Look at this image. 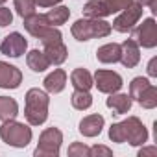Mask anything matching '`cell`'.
Listing matches in <instances>:
<instances>
[{
	"mask_svg": "<svg viewBox=\"0 0 157 157\" xmlns=\"http://www.w3.org/2000/svg\"><path fill=\"white\" fill-rule=\"evenodd\" d=\"M93 83L96 85V89L100 93H105V94L118 93L124 85L122 76L118 72H113V70H96L94 78H93Z\"/></svg>",
	"mask_w": 157,
	"mask_h": 157,
	"instance_id": "7",
	"label": "cell"
},
{
	"mask_svg": "<svg viewBox=\"0 0 157 157\" xmlns=\"http://www.w3.org/2000/svg\"><path fill=\"white\" fill-rule=\"evenodd\" d=\"M102 2L107 6V10L111 11V15L113 13H117V11H122V10H126L129 4H133L135 0H102Z\"/></svg>",
	"mask_w": 157,
	"mask_h": 157,
	"instance_id": "28",
	"label": "cell"
},
{
	"mask_svg": "<svg viewBox=\"0 0 157 157\" xmlns=\"http://www.w3.org/2000/svg\"><path fill=\"white\" fill-rule=\"evenodd\" d=\"M133 41L142 48H155L157 46V24L153 19L142 21L133 32Z\"/></svg>",
	"mask_w": 157,
	"mask_h": 157,
	"instance_id": "8",
	"label": "cell"
},
{
	"mask_svg": "<svg viewBox=\"0 0 157 157\" xmlns=\"http://www.w3.org/2000/svg\"><path fill=\"white\" fill-rule=\"evenodd\" d=\"M35 39H39L43 44H52V43H59V41L63 39V33H61L56 26H46L44 30H41V32L37 33Z\"/></svg>",
	"mask_w": 157,
	"mask_h": 157,
	"instance_id": "25",
	"label": "cell"
},
{
	"mask_svg": "<svg viewBox=\"0 0 157 157\" xmlns=\"http://www.w3.org/2000/svg\"><path fill=\"white\" fill-rule=\"evenodd\" d=\"M61 4V0H35V6H41V8H54Z\"/></svg>",
	"mask_w": 157,
	"mask_h": 157,
	"instance_id": "33",
	"label": "cell"
},
{
	"mask_svg": "<svg viewBox=\"0 0 157 157\" xmlns=\"http://www.w3.org/2000/svg\"><path fill=\"white\" fill-rule=\"evenodd\" d=\"M63 142V133L57 128H46L37 142V148L33 151L35 157H57Z\"/></svg>",
	"mask_w": 157,
	"mask_h": 157,
	"instance_id": "4",
	"label": "cell"
},
{
	"mask_svg": "<svg viewBox=\"0 0 157 157\" xmlns=\"http://www.w3.org/2000/svg\"><path fill=\"white\" fill-rule=\"evenodd\" d=\"M131 96L129 94H122V93H113L109 98H107V107L113 109L115 115H126L129 109H131Z\"/></svg>",
	"mask_w": 157,
	"mask_h": 157,
	"instance_id": "15",
	"label": "cell"
},
{
	"mask_svg": "<svg viewBox=\"0 0 157 157\" xmlns=\"http://www.w3.org/2000/svg\"><path fill=\"white\" fill-rule=\"evenodd\" d=\"M157 153V148L155 146H151V148H142L140 151H139V157H144V155H155Z\"/></svg>",
	"mask_w": 157,
	"mask_h": 157,
	"instance_id": "35",
	"label": "cell"
},
{
	"mask_svg": "<svg viewBox=\"0 0 157 157\" xmlns=\"http://www.w3.org/2000/svg\"><path fill=\"white\" fill-rule=\"evenodd\" d=\"M4 2H8V0H0V6H2V4H4Z\"/></svg>",
	"mask_w": 157,
	"mask_h": 157,
	"instance_id": "37",
	"label": "cell"
},
{
	"mask_svg": "<svg viewBox=\"0 0 157 157\" xmlns=\"http://www.w3.org/2000/svg\"><path fill=\"white\" fill-rule=\"evenodd\" d=\"M83 15L87 19H104V17H109L111 11L107 10V6L102 0H89L83 6Z\"/></svg>",
	"mask_w": 157,
	"mask_h": 157,
	"instance_id": "18",
	"label": "cell"
},
{
	"mask_svg": "<svg viewBox=\"0 0 157 157\" xmlns=\"http://www.w3.org/2000/svg\"><path fill=\"white\" fill-rule=\"evenodd\" d=\"M70 82H72L76 91H89L94 85L91 72L85 70V68H74L72 74H70Z\"/></svg>",
	"mask_w": 157,
	"mask_h": 157,
	"instance_id": "16",
	"label": "cell"
},
{
	"mask_svg": "<svg viewBox=\"0 0 157 157\" xmlns=\"http://www.w3.org/2000/svg\"><path fill=\"white\" fill-rule=\"evenodd\" d=\"M109 139L113 142H124V131H122L120 122L111 124V128H109Z\"/></svg>",
	"mask_w": 157,
	"mask_h": 157,
	"instance_id": "30",
	"label": "cell"
},
{
	"mask_svg": "<svg viewBox=\"0 0 157 157\" xmlns=\"http://www.w3.org/2000/svg\"><path fill=\"white\" fill-rule=\"evenodd\" d=\"M32 129L22 124V122H17L15 118L13 120H6L0 128V139L2 142H6L8 146H13V148H26L30 142H32Z\"/></svg>",
	"mask_w": 157,
	"mask_h": 157,
	"instance_id": "3",
	"label": "cell"
},
{
	"mask_svg": "<svg viewBox=\"0 0 157 157\" xmlns=\"http://www.w3.org/2000/svg\"><path fill=\"white\" fill-rule=\"evenodd\" d=\"M144 6L142 4H139V2H133V4H129L126 10H122V13L113 21V24H111V28H115L117 32H120V33H126V32H129V30H133V26L139 22V19L142 17V10Z\"/></svg>",
	"mask_w": 157,
	"mask_h": 157,
	"instance_id": "6",
	"label": "cell"
},
{
	"mask_svg": "<svg viewBox=\"0 0 157 157\" xmlns=\"http://www.w3.org/2000/svg\"><path fill=\"white\" fill-rule=\"evenodd\" d=\"M111 24L105 22L104 19H78L70 32L74 35L76 41H91V39H100V37H107L111 33Z\"/></svg>",
	"mask_w": 157,
	"mask_h": 157,
	"instance_id": "2",
	"label": "cell"
},
{
	"mask_svg": "<svg viewBox=\"0 0 157 157\" xmlns=\"http://www.w3.org/2000/svg\"><path fill=\"white\" fill-rule=\"evenodd\" d=\"M124 131V142H129L131 146H144L148 140V129L137 117H128L124 122H120Z\"/></svg>",
	"mask_w": 157,
	"mask_h": 157,
	"instance_id": "5",
	"label": "cell"
},
{
	"mask_svg": "<svg viewBox=\"0 0 157 157\" xmlns=\"http://www.w3.org/2000/svg\"><path fill=\"white\" fill-rule=\"evenodd\" d=\"M19 115V104L17 100L10 98V96H0V120H13Z\"/></svg>",
	"mask_w": 157,
	"mask_h": 157,
	"instance_id": "20",
	"label": "cell"
},
{
	"mask_svg": "<svg viewBox=\"0 0 157 157\" xmlns=\"http://www.w3.org/2000/svg\"><path fill=\"white\" fill-rule=\"evenodd\" d=\"M148 74L151 78H157V57H151L148 63Z\"/></svg>",
	"mask_w": 157,
	"mask_h": 157,
	"instance_id": "34",
	"label": "cell"
},
{
	"mask_svg": "<svg viewBox=\"0 0 157 157\" xmlns=\"http://www.w3.org/2000/svg\"><path fill=\"white\" fill-rule=\"evenodd\" d=\"M70 102H72V107L78 109V111H85L93 105V96L89 94V91H74L72 96H70Z\"/></svg>",
	"mask_w": 157,
	"mask_h": 157,
	"instance_id": "24",
	"label": "cell"
},
{
	"mask_svg": "<svg viewBox=\"0 0 157 157\" xmlns=\"http://www.w3.org/2000/svg\"><path fill=\"white\" fill-rule=\"evenodd\" d=\"M46 21H48V24L50 26H61V24H65L67 21H68V17H70V10L68 8H65V6H59V8H54V10H50L46 15Z\"/></svg>",
	"mask_w": 157,
	"mask_h": 157,
	"instance_id": "22",
	"label": "cell"
},
{
	"mask_svg": "<svg viewBox=\"0 0 157 157\" xmlns=\"http://www.w3.org/2000/svg\"><path fill=\"white\" fill-rule=\"evenodd\" d=\"M139 4H142V6H148L151 11H155V0H137Z\"/></svg>",
	"mask_w": 157,
	"mask_h": 157,
	"instance_id": "36",
	"label": "cell"
},
{
	"mask_svg": "<svg viewBox=\"0 0 157 157\" xmlns=\"http://www.w3.org/2000/svg\"><path fill=\"white\" fill-rule=\"evenodd\" d=\"M26 63L33 72H44L50 67V61H48V57L43 50H32L26 56Z\"/></svg>",
	"mask_w": 157,
	"mask_h": 157,
	"instance_id": "19",
	"label": "cell"
},
{
	"mask_svg": "<svg viewBox=\"0 0 157 157\" xmlns=\"http://www.w3.org/2000/svg\"><path fill=\"white\" fill-rule=\"evenodd\" d=\"M96 57H98L100 63H105V65L120 61V44H117V43H107V44L100 46V48L96 50Z\"/></svg>",
	"mask_w": 157,
	"mask_h": 157,
	"instance_id": "17",
	"label": "cell"
},
{
	"mask_svg": "<svg viewBox=\"0 0 157 157\" xmlns=\"http://www.w3.org/2000/svg\"><path fill=\"white\" fill-rule=\"evenodd\" d=\"M120 61L126 68H135L140 61V48L133 39H126L120 44Z\"/></svg>",
	"mask_w": 157,
	"mask_h": 157,
	"instance_id": "11",
	"label": "cell"
},
{
	"mask_svg": "<svg viewBox=\"0 0 157 157\" xmlns=\"http://www.w3.org/2000/svg\"><path fill=\"white\" fill-rule=\"evenodd\" d=\"M102 128H104L102 115H89V117L82 118V122H80V133L83 137H96L102 133Z\"/></svg>",
	"mask_w": 157,
	"mask_h": 157,
	"instance_id": "13",
	"label": "cell"
},
{
	"mask_svg": "<svg viewBox=\"0 0 157 157\" xmlns=\"http://www.w3.org/2000/svg\"><path fill=\"white\" fill-rule=\"evenodd\" d=\"M22 21H24L26 32H28L30 35H33V37H37V33H39L41 30H44L46 26H50L48 21H46V17H44V15H37V13H33V15L22 19Z\"/></svg>",
	"mask_w": 157,
	"mask_h": 157,
	"instance_id": "21",
	"label": "cell"
},
{
	"mask_svg": "<svg viewBox=\"0 0 157 157\" xmlns=\"http://www.w3.org/2000/svg\"><path fill=\"white\" fill-rule=\"evenodd\" d=\"M22 83V72L6 61H0V89H19Z\"/></svg>",
	"mask_w": 157,
	"mask_h": 157,
	"instance_id": "10",
	"label": "cell"
},
{
	"mask_svg": "<svg viewBox=\"0 0 157 157\" xmlns=\"http://www.w3.org/2000/svg\"><path fill=\"white\" fill-rule=\"evenodd\" d=\"M50 61V65H61L67 61L68 57V48L63 44V41L59 43H52V44H44V50H43Z\"/></svg>",
	"mask_w": 157,
	"mask_h": 157,
	"instance_id": "14",
	"label": "cell"
},
{
	"mask_svg": "<svg viewBox=\"0 0 157 157\" xmlns=\"http://www.w3.org/2000/svg\"><path fill=\"white\" fill-rule=\"evenodd\" d=\"M13 22V13L10 8H0V28H6Z\"/></svg>",
	"mask_w": 157,
	"mask_h": 157,
	"instance_id": "31",
	"label": "cell"
},
{
	"mask_svg": "<svg viewBox=\"0 0 157 157\" xmlns=\"http://www.w3.org/2000/svg\"><path fill=\"white\" fill-rule=\"evenodd\" d=\"M26 48H28V41L19 32L10 33L2 41V44H0V52H2L4 56H8V57H21L26 52Z\"/></svg>",
	"mask_w": 157,
	"mask_h": 157,
	"instance_id": "9",
	"label": "cell"
},
{
	"mask_svg": "<svg viewBox=\"0 0 157 157\" xmlns=\"http://www.w3.org/2000/svg\"><path fill=\"white\" fill-rule=\"evenodd\" d=\"M135 100H137L144 109H153V107L157 105V87L150 83V85H148V87H146V89L135 98Z\"/></svg>",
	"mask_w": 157,
	"mask_h": 157,
	"instance_id": "23",
	"label": "cell"
},
{
	"mask_svg": "<svg viewBox=\"0 0 157 157\" xmlns=\"http://www.w3.org/2000/svg\"><path fill=\"white\" fill-rule=\"evenodd\" d=\"M68 155L70 157H89V148L83 142H72L68 146Z\"/></svg>",
	"mask_w": 157,
	"mask_h": 157,
	"instance_id": "29",
	"label": "cell"
},
{
	"mask_svg": "<svg viewBox=\"0 0 157 157\" xmlns=\"http://www.w3.org/2000/svg\"><path fill=\"white\" fill-rule=\"evenodd\" d=\"M13 4H15L17 15L22 19L35 13V0H13Z\"/></svg>",
	"mask_w": 157,
	"mask_h": 157,
	"instance_id": "26",
	"label": "cell"
},
{
	"mask_svg": "<svg viewBox=\"0 0 157 157\" xmlns=\"http://www.w3.org/2000/svg\"><path fill=\"white\" fill-rule=\"evenodd\" d=\"M48 105L50 98L41 89H30L26 93V105H24V117L30 126H41L48 118Z\"/></svg>",
	"mask_w": 157,
	"mask_h": 157,
	"instance_id": "1",
	"label": "cell"
},
{
	"mask_svg": "<svg viewBox=\"0 0 157 157\" xmlns=\"http://www.w3.org/2000/svg\"><path fill=\"white\" fill-rule=\"evenodd\" d=\"M44 89L46 93H52V94H57L65 89L67 85V72L63 68H56L54 72H50L46 78H44Z\"/></svg>",
	"mask_w": 157,
	"mask_h": 157,
	"instance_id": "12",
	"label": "cell"
},
{
	"mask_svg": "<svg viewBox=\"0 0 157 157\" xmlns=\"http://www.w3.org/2000/svg\"><path fill=\"white\" fill-rule=\"evenodd\" d=\"M150 85V82L146 80V78H142V76H139V78H133L131 80V83H129V96H131V100H135L146 87Z\"/></svg>",
	"mask_w": 157,
	"mask_h": 157,
	"instance_id": "27",
	"label": "cell"
},
{
	"mask_svg": "<svg viewBox=\"0 0 157 157\" xmlns=\"http://www.w3.org/2000/svg\"><path fill=\"white\" fill-rule=\"evenodd\" d=\"M96 155L111 157V155H113V151H111L107 146H93V148H89V157H96Z\"/></svg>",
	"mask_w": 157,
	"mask_h": 157,
	"instance_id": "32",
	"label": "cell"
}]
</instances>
